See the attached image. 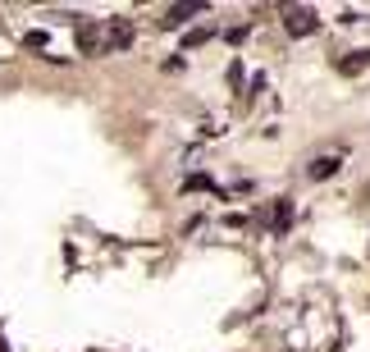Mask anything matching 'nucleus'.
Instances as JSON below:
<instances>
[{
  "label": "nucleus",
  "instance_id": "nucleus-1",
  "mask_svg": "<svg viewBox=\"0 0 370 352\" xmlns=\"http://www.w3.org/2000/svg\"><path fill=\"white\" fill-rule=\"evenodd\" d=\"M288 33L293 37H306V33H316V10H288Z\"/></svg>",
  "mask_w": 370,
  "mask_h": 352
},
{
  "label": "nucleus",
  "instance_id": "nucleus-2",
  "mask_svg": "<svg viewBox=\"0 0 370 352\" xmlns=\"http://www.w3.org/2000/svg\"><path fill=\"white\" fill-rule=\"evenodd\" d=\"M334 169H338V160H334V156H320L316 165H311V178H329Z\"/></svg>",
  "mask_w": 370,
  "mask_h": 352
},
{
  "label": "nucleus",
  "instance_id": "nucleus-3",
  "mask_svg": "<svg viewBox=\"0 0 370 352\" xmlns=\"http://www.w3.org/2000/svg\"><path fill=\"white\" fill-rule=\"evenodd\" d=\"M196 10H201V5H174V10H169V19H165V23H183V19H192Z\"/></svg>",
  "mask_w": 370,
  "mask_h": 352
}]
</instances>
